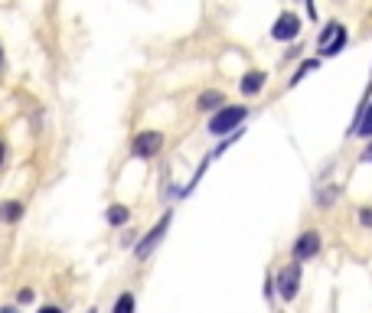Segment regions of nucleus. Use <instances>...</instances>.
Returning <instances> with one entry per match:
<instances>
[{
    "instance_id": "nucleus-11",
    "label": "nucleus",
    "mask_w": 372,
    "mask_h": 313,
    "mask_svg": "<svg viewBox=\"0 0 372 313\" xmlns=\"http://www.w3.org/2000/svg\"><path fill=\"white\" fill-rule=\"evenodd\" d=\"M20 219H23V203H20V199L0 203V222H4V225H17Z\"/></svg>"
},
{
    "instance_id": "nucleus-14",
    "label": "nucleus",
    "mask_w": 372,
    "mask_h": 313,
    "mask_svg": "<svg viewBox=\"0 0 372 313\" xmlns=\"http://www.w3.org/2000/svg\"><path fill=\"white\" fill-rule=\"evenodd\" d=\"M111 313H137V297H134V290H124V294H118V300H115Z\"/></svg>"
},
{
    "instance_id": "nucleus-3",
    "label": "nucleus",
    "mask_w": 372,
    "mask_h": 313,
    "mask_svg": "<svg viewBox=\"0 0 372 313\" xmlns=\"http://www.w3.org/2000/svg\"><path fill=\"white\" fill-rule=\"evenodd\" d=\"M170 222H173V209L163 212L161 219H157L151 229H147V235L134 245V261H147V258H151V254L161 248V242L167 238V232H170Z\"/></svg>"
},
{
    "instance_id": "nucleus-8",
    "label": "nucleus",
    "mask_w": 372,
    "mask_h": 313,
    "mask_svg": "<svg viewBox=\"0 0 372 313\" xmlns=\"http://www.w3.org/2000/svg\"><path fill=\"white\" fill-rule=\"evenodd\" d=\"M353 137H363V141H372V102L366 105L359 114L353 118V127H349Z\"/></svg>"
},
{
    "instance_id": "nucleus-10",
    "label": "nucleus",
    "mask_w": 372,
    "mask_h": 313,
    "mask_svg": "<svg viewBox=\"0 0 372 313\" xmlns=\"http://www.w3.org/2000/svg\"><path fill=\"white\" fill-rule=\"evenodd\" d=\"M222 105H226V95L219 92V88H209V92H203L199 98H196V111H219Z\"/></svg>"
},
{
    "instance_id": "nucleus-1",
    "label": "nucleus",
    "mask_w": 372,
    "mask_h": 313,
    "mask_svg": "<svg viewBox=\"0 0 372 313\" xmlns=\"http://www.w3.org/2000/svg\"><path fill=\"white\" fill-rule=\"evenodd\" d=\"M245 118H248L245 105H222L219 111H212L206 131H209L212 137H228V134H236V131H242Z\"/></svg>"
},
{
    "instance_id": "nucleus-22",
    "label": "nucleus",
    "mask_w": 372,
    "mask_h": 313,
    "mask_svg": "<svg viewBox=\"0 0 372 313\" xmlns=\"http://www.w3.org/2000/svg\"><path fill=\"white\" fill-rule=\"evenodd\" d=\"M4 160H7V144L0 141V167H4Z\"/></svg>"
},
{
    "instance_id": "nucleus-16",
    "label": "nucleus",
    "mask_w": 372,
    "mask_h": 313,
    "mask_svg": "<svg viewBox=\"0 0 372 313\" xmlns=\"http://www.w3.org/2000/svg\"><path fill=\"white\" fill-rule=\"evenodd\" d=\"M356 222H359V229H372V206H359L356 209Z\"/></svg>"
},
{
    "instance_id": "nucleus-2",
    "label": "nucleus",
    "mask_w": 372,
    "mask_h": 313,
    "mask_svg": "<svg viewBox=\"0 0 372 313\" xmlns=\"http://www.w3.org/2000/svg\"><path fill=\"white\" fill-rule=\"evenodd\" d=\"M301 284H304V264L301 261H288L274 271V290L284 304H294L301 297Z\"/></svg>"
},
{
    "instance_id": "nucleus-24",
    "label": "nucleus",
    "mask_w": 372,
    "mask_h": 313,
    "mask_svg": "<svg viewBox=\"0 0 372 313\" xmlns=\"http://www.w3.org/2000/svg\"><path fill=\"white\" fill-rule=\"evenodd\" d=\"M85 313H98V310H95V307H92V310H85Z\"/></svg>"
},
{
    "instance_id": "nucleus-4",
    "label": "nucleus",
    "mask_w": 372,
    "mask_h": 313,
    "mask_svg": "<svg viewBox=\"0 0 372 313\" xmlns=\"http://www.w3.org/2000/svg\"><path fill=\"white\" fill-rule=\"evenodd\" d=\"M163 144H167L163 131H153V127L137 131L134 141H131V157H137V160H153V157H161Z\"/></svg>"
},
{
    "instance_id": "nucleus-6",
    "label": "nucleus",
    "mask_w": 372,
    "mask_h": 313,
    "mask_svg": "<svg viewBox=\"0 0 372 313\" xmlns=\"http://www.w3.org/2000/svg\"><path fill=\"white\" fill-rule=\"evenodd\" d=\"M347 42H349L347 26L330 20V23L320 30V36H317V52H320V56H337V52H343Z\"/></svg>"
},
{
    "instance_id": "nucleus-9",
    "label": "nucleus",
    "mask_w": 372,
    "mask_h": 313,
    "mask_svg": "<svg viewBox=\"0 0 372 313\" xmlns=\"http://www.w3.org/2000/svg\"><path fill=\"white\" fill-rule=\"evenodd\" d=\"M265 72H258V69H252V72H245V76H242V82H238V88H242V95H245V98H252V95H258L265 88Z\"/></svg>"
},
{
    "instance_id": "nucleus-13",
    "label": "nucleus",
    "mask_w": 372,
    "mask_h": 313,
    "mask_svg": "<svg viewBox=\"0 0 372 313\" xmlns=\"http://www.w3.org/2000/svg\"><path fill=\"white\" fill-rule=\"evenodd\" d=\"M339 193H343V189H339L337 183H330V187L317 189V193H313V199H317V206H320V209H333V203L339 199Z\"/></svg>"
},
{
    "instance_id": "nucleus-21",
    "label": "nucleus",
    "mask_w": 372,
    "mask_h": 313,
    "mask_svg": "<svg viewBox=\"0 0 372 313\" xmlns=\"http://www.w3.org/2000/svg\"><path fill=\"white\" fill-rule=\"evenodd\" d=\"M0 313H20V307L17 304H4L0 307Z\"/></svg>"
},
{
    "instance_id": "nucleus-18",
    "label": "nucleus",
    "mask_w": 372,
    "mask_h": 313,
    "mask_svg": "<svg viewBox=\"0 0 372 313\" xmlns=\"http://www.w3.org/2000/svg\"><path fill=\"white\" fill-rule=\"evenodd\" d=\"M278 297V290H274V274H268L265 278V300H274Z\"/></svg>"
},
{
    "instance_id": "nucleus-5",
    "label": "nucleus",
    "mask_w": 372,
    "mask_h": 313,
    "mask_svg": "<svg viewBox=\"0 0 372 313\" xmlns=\"http://www.w3.org/2000/svg\"><path fill=\"white\" fill-rule=\"evenodd\" d=\"M323 252V235L320 229H304L301 235L294 238V245H291V261H313L317 254Z\"/></svg>"
},
{
    "instance_id": "nucleus-19",
    "label": "nucleus",
    "mask_w": 372,
    "mask_h": 313,
    "mask_svg": "<svg viewBox=\"0 0 372 313\" xmlns=\"http://www.w3.org/2000/svg\"><path fill=\"white\" fill-rule=\"evenodd\" d=\"M359 160H363V163H372V141H366L363 153H359Z\"/></svg>"
},
{
    "instance_id": "nucleus-15",
    "label": "nucleus",
    "mask_w": 372,
    "mask_h": 313,
    "mask_svg": "<svg viewBox=\"0 0 372 313\" xmlns=\"http://www.w3.org/2000/svg\"><path fill=\"white\" fill-rule=\"evenodd\" d=\"M313 69H320V59H307V62H301V69H297V72H294V76H291V88H294V85L297 82H301V78H304L307 76V72H313Z\"/></svg>"
},
{
    "instance_id": "nucleus-7",
    "label": "nucleus",
    "mask_w": 372,
    "mask_h": 313,
    "mask_svg": "<svg viewBox=\"0 0 372 313\" xmlns=\"http://www.w3.org/2000/svg\"><path fill=\"white\" fill-rule=\"evenodd\" d=\"M301 17L297 13H291V10H284L278 20H274V26H271V40H278V42H291L301 36Z\"/></svg>"
},
{
    "instance_id": "nucleus-12",
    "label": "nucleus",
    "mask_w": 372,
    "mask_h": 313,
    "mask_svg": "<svg viewBox=\"0 0 372 313\" xmlns=\"http://www.w3.org/2000/svg\"><path fill=\"white\" fill-rule=\"evenodd\" d=\"M105 222H108L111 229H121V225H127V222H131V209H127V206H121V203L108 206V212H105Z\"/></svg>"
},
{
    "instance_id": "nucleus-23",
    "label": "nucleus",
    "mask_w": 372,
    "mask_h": 313,
    "mask_svg": "<svg viewBox=\"0 0 372 313\" xmlns=\"http://www.w3.org/2000/svg\"><path fill=\"white\" fill-rule=\"evenodd\" d=\"M0 66H4V49H0Z\"/></svg>"
},
{
    "instance_id": "nucleus-20",
    "label": "nucleus",
    "mask_w": 372,
    "mask_h": 313,
    "mask_svg": "<svg viewBox=\"0 0 372 313\" xmlns=\"http://www.w3.org/2000/svg\"><path fill=\"white\" fill-rule=\"evenodd\" d=\"M36 313H66V310H62V307H56V304H42Z\"/></svg>"
},
{
    "instance_id": "nucleus-25",
    "label": "nucleus",
    "mask_w": 372,
    "mask_h": 313,
    "mask_svg": "<svg viewBox=\"0 0 372 313\" xmlns=\"http://www.w3.org/2000/svg\"><path fill=\"white\" fill-rule=\"evenodd\" d=\"M274 313H281V310H274Z\"/></svg>"
},
{
    "instance_id": "nucleus-17",
    "label": "nucleus",
    "mask_w": 372,
    "mask_h": 313,
    "mask_svg": "<svg viewBox=\"0 0 372 313\" xmlns=\"http://www.w3.org/2000/svg\"><path fill=\"white\" fill-rule=\"evenodd\" d=\"M33 300H36V290H33V288H20L17 307H26V304H33Z\"/></svg>"
}]
</instances>
